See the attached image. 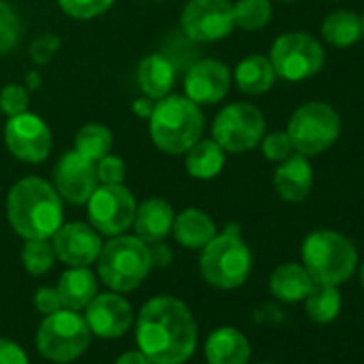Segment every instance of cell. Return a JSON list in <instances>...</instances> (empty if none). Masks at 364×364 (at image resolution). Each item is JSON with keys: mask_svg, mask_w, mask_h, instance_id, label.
<instances>
[{"mask_svg": "<svg viewBox=\"0 0 364 364\" xmlns=\"http://www.w3.org/2000/svg\"><path fill=\"white\" fill-rule=\"evenodd\" d=\"M135 338L152 364H182L196 351L198 323L182 300L156 296L141 306Z\"/></svg>", "mask_w": 364, "mask_h": 364, "instance_id": "obj_1", "label": "cell"}, {"mask_svg": "<svg viewBox=\"0 0 364 364\" xmlns=\"http://www.w3.org/2000/svg\"><path fill=\"white\" fill-rule=\"evenodd\" d=\"M287 135L294 150L313 156L328 150L341 135L338 114L323 101H311L298 107L287 124Z\"/></svg>", "mask_w": 364, "mask_h": 364, "instance_id": "obj_8", "label": "cell"}, {"mask_svg": "<svg viewBox=\"0 0 364 364\" xmlns=\"http://www.w3.org/2000/svg\"><path fill=\"white\" fill-rule=\"evenodd\" d=\"M306 304V315L311 317V321L315 323H332L338 313H341V291L336 289V285H319L315 283L313 289L309 291V296L304 298Z\"/></svg>", "mask_w": 364, "mask_h": 364, "instance_id": "obj_28", "label": "cell"}, {"mask_svg": "<svg viewBox=\"0 0 364 364\" xmlns=\"http://www.w3.org/2000/svg\"><path fill=\"white\" fill-rule=\"evenodd\" d=\"M302 266L319 285H341L345 283L355 266L358 251L353 242L332 230L311 232L302 242Z\"/></svg>", "mask_w": 364, "mask_h": 364, "instance_id": "obj_5", "label": "cell"}, {"mask_svg": "<svg viewBox=\"0 0 364 364\" xmlns=\"http://www.w3.org/2000/svg\"><path fill=\"white\" fill-rule=\"evenodd\" d=\"M360 20H362V37H364V16H362Z\"/></svg>", "mask_w": 364, "mask_h": 364, "instance_id": "obj_46", "label": "cell"}, {"mask_svg": "<svg viewBox=\"0 0 364 364\" xmlns=\"http://www.w3.org/2000/svg\"><path fill=\"white\" fill-rule=\"evenodd\" d=\"M39 86V75L37 73H31L28 75V88H37Z\"/></svg>", "mask_w": 364, "mask_h": 364, "instance_id": "obj_44", "label": "cell"}, {"mask_svg": "<svg viewBox=\"0 0 364 364\" xmlns=\"http://www.w3.org/2000/svg\"><path fill=\"white\" fill-rule=\"evenodd\" d=\"M99 185H122L127 178V163L116 154H105L97 161Z\"/></svg>", "mask_w": 364, "mask_h": 364, "instance_id": "obj_37", "label": "cell"}, {"mask_svg": "<svg viewBox=\"0 0 364 364\" xmlns=\"http://www.w3.org/2000/svg\"><path fill=\"white\" fill-rule=\"evenodd\" d=\"M0 364H31L26 351L7 338H0Z\"/></svg>", "mask_w": 364, "mask_h": 364, "instance_id": "obj_40", "label": "cell"}, {"mask_svg": "<svg viewBox=\"0 0 364 364\" xmlns=\"http://www.w3.org/2000/svg\"><path fill=\"white\" fill-rule=\"evenodd\" d=\"M56 259L69 268H90L103 247L101 234L88 223H63L52 236Z\"/></svg>", "mask_w": 364, "mask_h": 364, "instance_id": "obj_16", "label": "cell"}, {"mask_svg": "<svg viewBox=\"0 0 364 364\" xmlns=\"http://www.w3.org/2000/svg\"><path fill=\"white\" fill-rule=\"evenodd\" d=\"M63 306L71 311H82L97 296L99 283L90 268H67L56 285Z\"/></svg>", "mask_w": 364, "mask_h": 364, "instance_id": "obj_23", "label": "cell"}, {"mask_svg": "<svg viewBox=\"0 0 364 364\" xmlns=\"http://www.w3.org/2000/svg\"><path fill=\"white\" fill-rule=\"evenodd\" d=\"M5 144L9 152L28 165L43 163L54 146L52 131L48 122L31 112L11 116L5 124Z\"/></svg>", "mask_w": 364, "mask_h": 364, "instance_id": "obj_13", "label": "cell"}, {"mask_svg": "<svg viewBox=\"0 0 364 364\" xmlns=\"http://www.w3.org/2000/svg\"><path fill=\"white\" fill-rule=\"evenodd\" d=\"M321 37L334 48H349L362 39V20L351 11H334L323 20Z\"/></svg>", "mask_w": 364, "mask_h": 364, "instance_id": "obj_27", "label": "cell"}, {"mask_svg": "<svg viewBox=\"0 0 364 364\" xmlns=\"http://www.w3.org/2000/svg\"><path fill=\"white\" fill-rule=\"evenodd\" d=\"M161 54L169 58V63L176 67L178 73H185L196 60H200V43L191 41L189 37H185L178 31V33H171L163 41Z\"/></svg>", "mask_w": 364, "mask_h": 364, "instance_id": "obj_31", "label": "cell"}, {"mask_svg": "<svg viewBox=\"0 0 364 364\" xmlns=\"http://www.w3.org/2000/svg\"><path fill=\"white\" fill-rule=\"evenodd\" d=\"M236 28L230 0H189L180 14V33L206 46L223 41Z\"/></svg>", "mask_w": 364, "mask_h": 364, "instance_id": "obj_12", "label": "cell"}, {"mask_svg": "<svg viewBox=\"0 0 364 364\" xmlns=\"http://www.w3.org/2000/svg\"><path fill=\"white\" fill-rule=\"evenodd\" d=\"M206 118L202 105L185 95H167L154 103L148 118L152 144L165 154H185L204 135Z\"/></svg>", "mask_w": 364, "mask_h": 364, "instance_id": "obj_3", "label": "cell"}, {"mask_svg": "<svg viewBox=\"0 0 364 364\" xmlns=\"http://www.w3.org/2000/svg\"><path fill=\"white\" fill-rule=\"evenodd\" d=\"M84 319L92 334L101 338H118L131 328L133 309L118 291L97 294L88 302Z\"/></svg>", "mask_w": 364, "mask_h": 364, "instance_id": "obj_17", "label": "cell"}, {"mask_svg": "<svg viewBox=\"0 0 364 364\" xmlns=\"http://www.w3.org/2000/svg\"><path fill=\"white\" fill-rule=\"evenodd\" d=\"M99 279L118 294L139 287L152 270L148 245L137 236H112L97 257Z\"/></svg>", "mask_w": 364, "mask_h": 364, "instance_id": "obj_6", "label": "cell"}, {"mask_svg": "<svg viewBox=\"0 0 364 364\" xmlns=\"http://www.w3.org/2000/svg\"><path fill=\"white\" fill-rule=\"evenodd\" d=\"M251 268L253 255L238 223H230L221 234L217 232V236L202 249V277L217 289L240 287L249 279Z\"/></svg>", "mask_w": 364, "mask_h": 364, "instance_id": "obj_4", "label": "cell"}, {"mask_svg": "<svg viewBox=\"0 0 364 364\" xmlns=\"http://www.w3.org/2000/svg\"><path fill=\"white\" fill-rule=\"evenodd\" d=\"M60 48V39L56 35H43L31 46V60L35 65H48Z\"/></svg>", "mask_w": 364, "mask_h": 364, "instance_id": "obj_38", "label": "cell"}, {"mask_svg": "<svg viewBox=\"0 0 364 364\" xmlns=\"http://www.w3.org/2000/svg\"><path fill=\"white\" fill-rule=\"evenodd\" d=\"M7 221L24 240L52 238L65 223V202L52 182L39 176H28L9 189Z\"/></svg>", "mask_w": 364, "mask_h": 364, "instance_id": "obj_2", "label": "cell"}, {"mask_svg": "<svg viewBox=\"0 0 364 364\" xmlns=\"http://www.w3.org/2000/svg\"><path fill=\"white\" fill-rule=\"evenodd\" d=\"M35 309L43 315H50V313H56L63 306V300H60V294L56 287H41L37 289L35 294Z\"/></svg>", "mask_w": 364, "mask_h": 364, "instance_id": "obj_39", "label": "cell"}, {"mask_svg": "<svg viewBox=\"0 0 364 364\" xmlns=\"http://www.w3.org/2000/svg\"><path fill=\"white\" fill-rule=\"evenodd\" d=\"M173 217H176L173 208H171V204L167 200L148 198L135 210V219H133L135 236L139 240H144L146 245L161 242L171 234Z\"/></svg>", "mask_w": 364, "mask_h": 364, "instance_id": "obj_19", "label": "cell"}, {"mask_svg": "<svg viewBox=\"0 0 364 364\" xmlns=\"http://www.w3.org/2000/svg\"><path fill=\"white\" fill-rule=\"evenodd\" d=\"M262 364H268V362H262Z\"/></svg>", "mask_w": 364, "mask_h": 364, "instance_id": "obj_48", "label": "cell"}, {"mask_svg": "<svg viewBox=\"0 0 364 364\" xmlns=\"http://www.w3.org/2000/svg\"><path fill=\"white\" fill-rule=\"evenodd\" d=\"M283 3H291V0H283Z\"/></svg>", "mask_w": 364, "mask_h": 364, "instance_id": "obj_47", "label": "cell"}, {"mask_svg": "<svg viewBox=\"0 0 364 364\" xmlns=\"http://www.w3.org/2000/svg\"><path fill=\"white\" fill-rule=\"evenodd\" d=\"M311 187H313V167L304 154L296 152L279 163L274 171V191L281 200L289 204H298L306 200Z\"/></svg>", "mask_w": 364, "mask_h": 364, "instance_id": "obj_18", "label": "cell"}, {"mask_svg": "<svg viewBox=\"0 0 364 364\" xmlns=\"http://www.w3.org/2000/svg\"><path fill=\"white\" fill-rule=\"evenodd\" d=\"M313 279L302 264H281L270 274V294L283 302H302L313 289Z\"/></svg>", "mask_w": 364, "mask_h": 364, "instance_id": "obj_24", "label": "cell"}, {"mask_svg": "<svg viewBox=\"0 0 364 364\" xmlns=\"http://www.w3.org/2000/svg\"><path fill=\"white\" fill-rule=\"evenodd\" d=\"M31 107V95L26 90V86L22 84H7L0 92V112H3L7 118L18 116L28 112Z\"/></svg>", "mask_w": 364, "mask_h": 364, "instance_id": "obj_35", "label": "cell"}, {"mask_svg": "<svg viewBox=\"0 0 364 364\" xmlns=\"http://www.w3.org/2000/svg\"><path fill=\"white\" fill-rule=\"evenodd\" d=\"M20 35H22L20 16L9 3L0 0V56L9 54L18 46Z\"/></svg>", "mask_w": 364, "mask_h": 364, "instance_id": "obj_33", "label": "cell"}, {"mask_svg": "<svg viewBox=\"0 0 364 364\" xmlns=\"http://www.w3.org/2000/svg\"><path fill=\"white\" fill-rule=\"evenodd\" d=\"M274 80H277V73L272 69L270 58L259 56V54L247 56L245 60L238 63L234 71V82L238 90L245 95H264L274 86Z\"/></svg>", "mask_w": 364, "mask_h": 364, "instance_id": "obj_26", "label": "cell"}, {"mask_svg": "<svg viewBox=\"0 0 364 364\" xmlns=\"http://www.w3.org/2000/svg\"><path fill=\"white\" fill-rule=\"evenodd\" d=\"M234 7V24L242 31H259L272 18L270 0H238Z\"/></svg>", "mask_w": 364, "mask_h": 364, "instance_id": "obj_32", "label": "cell"}, {"mask_svg": "<svg viewBox=\"0 0 364 364\" xmlns=\"http://www.w3.org/2000/svg\"><path fill=\"white\" fill-rule=\"evenodd\" d=\"M270 63L277 77L285 82H302L317 75L323 67V50L319 41L306 33H285L270 48Z\"/></svg>", "mask_w": 364, "mask_h": 364, "instance_id": "obj_9", "label": "cell"}, {"mask_svg": "<svg viewBox=\"0 0 364 364\" xmlns=\"http://www.w3.org/2000/svg\"><path fill=\"white\" fill-rule=\"evenodd\" d=\"M360 283H362V287H364V262H362V266H360Z\"/></svg>", "mask_w": 364, "mask_h": 364, "instance_id": "obj_45", "label": "cell"}, {"mask_svg": "<svg viewBox=\"0 0 364 364\" xmlns=\"http://www.w3.org/2000/svg\"><path fill=\"white\" fill-rule=\"evenodd\" d=\"M262 152L268 161H274V163H281L285 161L287 156H291L296 150H294V144L287 135V131H274V133H264L262 137Z\"/></svg>", "mask_w": 364, "mask_h": 364, "instance_id": "obj_36", "label": "cell"}, {"mask_svg": "<svg viewBox=\"0 0 364 364\" xmlns=\"http://www.w3.org/2000/svg\"><path fill=\"white\" fill-rule=\"evenodd\" d=\"M116 0H58V7L73 20H95L112 9Z\"/></svg>", "mask_w": 364, "mask_h": 364, "instance_id": "obj_34", "label": "cell"}, {"mask_svg": "<svg viewBox=\"0 0 364 364\" xmlns=\"http://www.w3.org/2000/svg\"><path fill=\"white\" fill-rule=\"evenodd\" d=\"M225 167V150L215 139H200L185 152V169L196 180H213Z\"/></svg>", "mask_w": 364, "mask_h": 364, "instance_id": "obj_25", "label": "cell"}, {"mask_svg": "<svg viewBox=\"0 0 364 364\" xmlns=\"http://www.w3.org/2000/svg\"><path fill=\"white\" fill-rule=\"evenodd\" d=\"M92 332L86 319L71 309H60L46 315L37 330V349L43 358L52 362L77 360L90 347Z\"/></svg>", "mask_w": 364, "mask_h": 364, "instance_id": "obj_7", "label": "cell"}, {"mask_svg": "<svg viewBox=\"0 0 364 364\" xmlns=\"http://www.w3.org/2000/svg\"><path fill=\"white\" fill-rule=\"evenodd\" d=\"M182 86H185V97H189L193 103L215 105L228 97L232 71L217 58H200L185 71Z\"/></svg>", "mask_w": 364, "mask_h": 364, "instance_id": "obj_15", "label": "cell"}, {"mask_svg": "<svg viewBox=\"0 0 364 364\" xmlns=\"http://www.w3.org/2000/svg\"><path fill=\"white\" fill-rule=\"evenodd\" d=\"M249 358H251L249 338L232 326L215 330L206 341L208 364H247Z\"/></svg>", "mask_w": 364, "mask_h": 364, "instance_id": "obj_22", "label": "cell"}, {"mask_svg": "<svg viewBox=\"0 0 364 364\" xmlns=\"http://www.w3.org/2000/svg\"><path fill=\"white\" fill-rule=\"evenodd\" d=\"M178 71L176 67L169 63V58L161 52L148 54L146 58H141L139 67H137V84L144 97L159 101L167 95H171V88L176 84Z\"/></svg>", "mask_w": 364, "mask_h": 364, "instance_id": "obj_20", "label": "cell"}, {"mask_svg": "<svg viewBox=\"0 0 364 364\" xmlns=\"http://www.w3.org/2000/svg\"><path fill=\"white\" fill-rule=\"evenodd\" d=\"M266 133L264 114L251 103H230L213 120V139L225 152H247Z\"/></svg>", "mask_w": 364, "mask_h": 364, "instance_id": "obj_10", "label": "cell"}, {"mask_svg": "<svg viewBox=\"0 0 364 364\" xmlns=\"http://www.w3.org/2000/svg\"><path fill=\"white\" fill-rule=\"evenodd\" d=\"M86 206L88 223L101 236H120L133 228L137 202L124 185H99Z\"/></svg>", "mask_w": 364, "mask_h": 364, "instance_id": "obj_11", "label": "cell"}, {"mask_svg": "<svg viewBox=\"0 0 364 364\" xmlns=\"http://www.w3.org/2000/svg\"><path fill=\"white\" fill-rule=\"evenodd\" d=\"M171 234L185 249H204L217 236V223L200 208H185L173 217Z\"/></svg>", "mask_w": 364, "mask_h": 364, "instance_id": "obj_21", "label": "cell"}, {"mask_svg": "<svg viewBox=\"0 0 364 364\" xmlns=\"http://www.w3.org/2000/svg\"><path fill=\"white\" fill-rule=\"evenodd\" d=\"M148 253H150L152 268H167L171 264V259H173V251H171V247L165 240L148 245Z\"/></svg>", "mask_w": 364, "mask_h": 364, "instance_id": "obj_41", "label": "cell"}, {"mask_svg": "<svg viewBox=\"0 0 364 364\" xmlns=\"http://www.w3.org/2000/svg\"><path fill=\"white\" fill-rule=\"evenodd\" d=\"M114 146V135L105 124L99 122H88L84 124L77 133H75V141H73V150L80 152L82 156L90 159V161H99L105 154L112 152Z\"/></svg>", "mask_w": 364, "mask_h": 364, "instance_id": "obj_29", "label": "cell"}, {"mask_svg": "<svg viewBox=\"0 0 364 364\" xmlns=\"http://www.w3.org/2000/svg\"><path fill=\"white\" fill-rule=\"evenodd\" d=\"M54 262H56V253H54L52 238H33L24 242L22 264L28 274L33 277L48 274L54 268Z\"/></svg>", "mask_w": 364, "mask_h": 364, "instance_id": "obj_30", "label": "cell"}, {"mask_svg": "<svg viewBox=\"0 0 364 364\" xmlns=\"http://www.w3.org/2000/svg\"><path fill=\"white\" fill-rule=\"evenodd\" d=\"M52 185L63 198V202L73 206H86V202L99 187L97 163L75 150H67L54 165Z\"/></svg>", "mask_w": 364, "mask_h": 364, "instance_id": "obj_14", "label": "cell"}, {"mask_svg": "<svg viewBox=\"0 0 364 364\" xmlns=\"http://www.w3.org/2000/svg\"><path fill=\"white\" fill-rule=\"evenodd\" d=\"M116 364H152V362H150V358H148L144 351L131 349V351H124V353L116 360Z\"/></svg>", "mask_w": 364, "mask_h": 364, "instance_id": "obj_43", "label": "cell"}, {"mask_svg": "<svg viewBox=\"0 0 364 364\" xmlns=\"http://www.w3.org/2000/svg\"><path fill=\"white\" fill-rule=\"evenodd\" d=\"M154 103H156V101H152V99H148V97H139V99L133 101L131 109H133V114H135L137 118L148 120L150 114H152V109H154Z\"/></svg>", "mask_w": 364, "mask_h": 364, "instance_id": "obj_42", "label": "cell"}]
</instances>
